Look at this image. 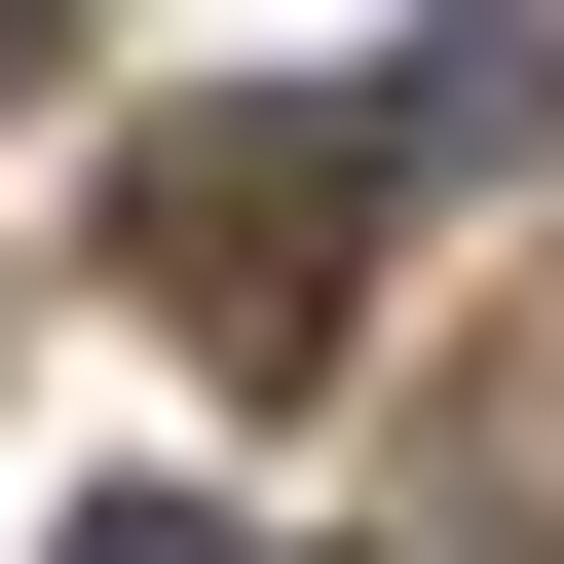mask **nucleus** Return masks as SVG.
<instances>
[{
  "label": "nucleus",
  "mask_w": 564,
  "mask_h": 564,
  "mask_svg": "<svg viewBox=\"0 0 564 564\" xmlns=\"http://www.w3.org/2000/svg\"><path fill=\"white\" fill-rule=\"evenodd\" d=\"M113 226L188 263V302H226L263 377H302V339H339V226H377V113H188V151H151Z\"/></svg>",
  "instance_id": "obj_1"
},
{
  "label": "nucleus",
  "mask_w": 564,
  "mask_h": 564,
  "mask_svg": "<svg viewBox=\"0 0 564 564\" xmlns=\"http://www.w3.org/2000/svg\"><path fill=\"white\" fill-rule=\"evenodd\" d=\"M339 113H377V188H527V151H564V0H414Z\"/></svg>",
  "instance_id": "obj_2"
}]
</instances>
